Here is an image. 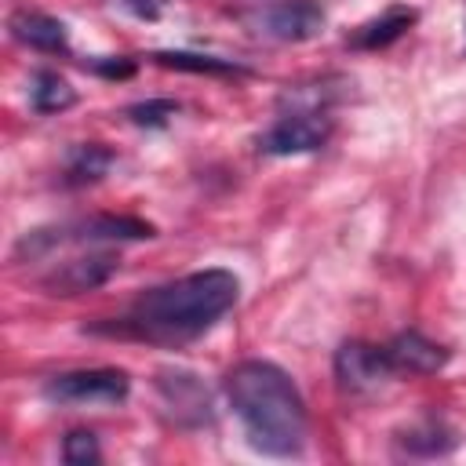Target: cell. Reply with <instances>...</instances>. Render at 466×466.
Segmentation results:
<instances>
[{"label": "cell", "mask_w": 466, "mask_h": 466, "mask_svg": "<svg viewBox=\"0 0 466 466\" xmlns=\"http://www.w3.org/2000/svg\"><path fill=\"white\" fill-rule=\"evenodd\" d=\"M167 69H186V73H244V66L215 55H189V51H157L153 55Z\"/></svg>", "instance_id": "obj_15"}, {"label": "cell", "mask_w": 466, "mask_h": 466, "mask_svg": "<svg viewBox=\"0 0 466 466\" xmlns=\"http://www.w3.org/2000/svg\"><path fill=\"white\" fill-rule=\"evenodd\" d=\"M175 113H178V102H171V98H146L127 109L131 124H138V127H164Z\"/></svg>", "instance_id": "obj_17"}, {"label": "cell", "mask_w": 466, "mask_h": 466, "mask_svg": "<svg viewBox=\"0 0 466 466\" xmlns=\"http://www.w3.org/2000/svg\"><path fill=\"white\" fill-rule=\"evenodd\" d=\"M62 459H66L69 466H91V462H98L102 451H98L95 433H91V430H73V433H66V441H62Z\"/></svg>", "instance_id": "obj_16"}, {"label": "cell", "mask_w": 466, "mask_h": 466, "mask_svg": "<svg viewBox=\"0 0 466 466\" xmlns=\"http://www.w3.org/2000/svg\"><path fill=\"white\" fill-rule=\"evenodd\" d=\"M131 393V379L120 368H87L55 375L44 386L51 404H120Z\"/></svg>", "instance_id": "obj_3"}, {"label": "cell", "mask_w": 466, "mask_h": 466, "mask_svg": "<svg viewBox=\"0 0 466 466\" xmlns=\"http://www.w3.org/2000/svg\"><path fill=\"white\" fill-rule=\"evenodd\" d=\"M400 451L408 455H448L455 448V433L441 422V419H422L415 426H408L400 437H397Z\"/></svg>", "instance_id": "obj_12"}, {"label": "cell", "mask_w": 466, "mask_h": 466, "mask_svg": "<svg viewBox=\"0 0 466 466\" xmlns=\"http://www.w3.org/2000/svg\"><path fill=\"white\" fill-rule=\"evenodd\" d=\"M91 69L95 73H102V76H116V80H124V76H131L135 73V62L131 58H98V62H91Z\"/></svg>", "instance_id": "obj_19"}, {"label": "cell", "mask_w": 466, "mask_h": 466, "mask_svg": "<svg viewBox=\"0 0 466 466\" xmlns=\"http://www.w3.org/2000/svg\"><path fill=\"white\" fill-rule=\"evenodd\" d=\"M390 375H393V368H390L382 346L342 342L339 353H335V379H339V386L350 390V393L371 390V386H379V382L390 379Z\"/></svg>", "instance_id": "obj_8"}, {"label": "cell", "mask_w": 466, "mask_h": 466, "mask_svg": "<svg viewBox=\"0 0 466 466\" xmlns=\"http://www.w3.org/2000/svg\"><path fill=\"white\" fill-rule=\"evenodd\" d=\"M113 164V153L98 142H87V146H76L69 153V164H66V182L69 186H87V182H98Z\"/></svg>", "instance_id": "obj_14"}, {"label": "cell", "mask_w": 466, "mask_h": 466, "mask_svg": "<svg viewBox=\"0 0 466 466\" xmlns=\"http://www.w3.org/2000/svg\"><path fill=\"white\" fill-rule=\"evenodd\" d=\"M116 7H124L127 15H135L142 22H157L164 11V0H116Z\"/></svg>", "instance_id": "obj_18"}, {"label": "cell", "mask_w": 466, "mask_h": 466, "mask_svg": "<svg viewBox=\"0 0 466 466\" xmlns=\"http://www.w3.org/2000/svg\"><path fill=\"white\" fill-rule=\"evenodd\" d=\"M76 102V91L69 87L66 76L51 73V69H36L29 76V106L36 113H62Z\"/></svg>", "instance_id": "obj_13"}, {"label": "cell", "mask_w": 466, "mask_h": 466, "mask_svg": "<svg viewBox=\"0 0 466 466\" xmlns=\"http://www.w3.org/2000/svg\"><path fill=\"white\" fill-rule=\"evenodd\" d=\"M331 135V116L324 109H291L284 113L269 131L258 135V149L266 157H299V153H313L328 142Z\"/></svg>", "instance_id": "obj_4"}, {"label": "cell", "mask_w": 466, "mask_h": 466, "mask_svg": "<svg viewBox=\"0 0 466 466\" xmlns=\"http://www.w3.org/2000/svg\"><path fill=\"white\" fill-rule=\"evenodd\" d=\"M415 18H419L415 7H386L379 18L364 22V25L350 36V47H360V51L386 47V44H393L397 36H404V33L415 25Z\"/></svg>", "instance_id": "obj_11"}, {"label": "cell", "mask_w": 466, "mask_h": 466, "mask_svg": "<svg viewBox=\"0 0 466 466\" xmlns=\"http://www.w3.org/2000/svg\"><path fill=\"white\" fill-rule=\"evenodd\" d=\"M382 350H386V360H390L393 375H433V371H441V368L448 364V357H451L444 346L430 342V339L419 335V331H400V335H393Z\"/></svg>", "instance_id": "obj_9"}, {"label": "cell", "mask_w": 466, "mask_h": 466, "mask_svg": "<svg viewBox=\"0 0 466 466\" xmlns=\"http://www.w3.org/2000/svg\"><path fill=\"white\" fill-rule=\"evenodd\" d=\"M226 400L244 437L262 455H299L306 444V404L284 368L269 360H240L226 375Z\"/></svg>", "instance_id": "obj_2"}, {"label": "cell", "mask_w": 466, "mask_h": 466, "mask_svg": "<svg viewBox=\"0 0 466 466\" xmlns=\"http://www.w3.org/2000/svg\"><path fill=\"white\" fill-rule=\"evenodd\" d=\"M116 266H120V258L113 251H87V255H76V258L55 266L40 284L47 295H84V291L102 288L116 273Z\"/></svg>", "instance_id": "obj_6"}, {"label": "cell", "mask_w": 466, "mask_h": 466, "mask_svg": "<svg viewBox=\"0 0 466 466\" xmlns=\"http://www.w3.org/2000/svg\"><path fill=\"white\" fill-rule=\"evenodd\" d=\"M157 393H160L164 408L175 415V422H182V426L211 422V397L193 371H182V368L157 371Z\"/></svg>", "instance_id": "obj_5"}, {"label": "cell", "mask_w": 466, "mask_h": 466, "mask_svg": "<svg viewBox=\"0 0 466 466\" xmlns=\"http://www.w3.org/2000/svg\"><path fill=\"white\" fill-rule=\"evenodd\" d=\"M237 299H240V280L229 269H200L142 291L124 320L91 324L87 331L149 339V342H186L204 335L226 309L237 306Z\"/></svg>", "instance_id": "obj_1"}, {"label": "cell", "mask_w": 466, "mask_h": 466, "mask_svg": "<svg viewBox=\"0 0 466 466\" xmlns=\"http://www.w3.org/2000/svg\"><path fill=\"white\" fill-rule=\"evenodd\" d=\"M324 22L328 18H324V7L317 0H280L258 15L262 33L273 40H288V44L313 40L324 29Z\"/></svg>", "instance_id": "obj_7"}, {"label": "cell", "mask_w": 466, "mask_h": 466, "mask_svg": "<svg viewBox=\"0 0 466 466\" xmlns=\"http://www.w3.org/2000/svg\"><path fill=\"white\" fill-rule=\"evenodd\" d=\"M11 36L25 47L36 51H51V55H66L69 51V29L66 22L44 15V11H15L11 15Z\"/></svg>", "instance_id": "obj_10"}]
</instances>
